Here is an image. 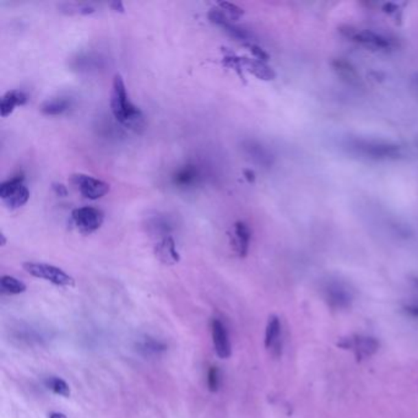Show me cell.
Wrapping results in <instances>:
<instances>
[{
  "label": "cell",
  "instance_id": "cell-1",
  "mask_svg": "<svg viewBox=\"0 0 418 418\" xmlns=\"http://www.w3.org/2000/svg\"><path fill=\"white\" fill-rule=\"evenodd\" d=\"M111 109L115 119L134 132H143L145 129V117L143 112L129 100L126 84L121 75L115 74L111 93Z\"/></svg>",
  "mask_w": 418,
  "mask_h": 418
},
{
  "label": "cell",
  "instance_id": "cell-2",
  "mask_svg": "<svg viewBox=\"0 0 418 418\" xmlns=\"http://www.w3.org/2000/svg\"><path fill=\"white\" fill-rule=\"evenodd\" d=\"M349 148L360 155L368 156L371 159H378V160L397 159L401 155L399 146L382 143V141H375V140L355 139L349 143Z\"/></svg>",
  "mask_w": 418,
  "mask_h": 418
},
{
  "label": "cell",
  "instance_id": "cell-3",
  "mask_svg": "<svg viewBox=\"0 0 418 418\" xmlns=\"http://www.w3.org/2000/svg\"><path fill=\"white\" fill-rule=\"evenodd\" d=\"M23 181V174H18L0 185V198L12 210L23 207L29 201L30 191Z\"/></svg>",
  "mask_w": 418,
  "mask_h": 418
},
{
  "label": "cell",
  "instance_id": "cell-4",
  "mask_svg": "<svg viewBox=\"0 0 418 418\" xmlns=\"http://www.w3.org/2000/svg\"><path fill=\"white\" fill-rule=\"evenodd\" d=\"M23 269L26 272H29L30 275L42 280L49 281L57 286L70 287L75 285L74 279L71 276L68 275L64 270L49 264L25 263Z\"/></svg>",
  "mask_w": 418,
  "mask_h": 418
},
{
  "label": "cell",
  "instance_id": "cell-5",
  "mask_svg": "<svg viewBox=\"0 0 418 418\" xmlns=\"http://www.w3.org/2000/svg\"><path fill=\"white\" fill-rule=\"evenodd\" d=\"M338 346L341 349L352 351L357 361L372 357L379 349L378 341L374 338L364 335H353L349 338H341L338 342Z\"/></svg>",
  "mask_w": 418,
  "mask_h": 418
},
{
  "label": "cell",
  "instance_id": "cell-6",
  "mask_svg": "<svg viewBox=\"0 0 418 418\" xmlns=\"http://www.w3.org/2000/svg\"><path fill=\"white\" fill-rule=\"evenodd\" d=\"M71 183L79 189L81 195L90 200H97L109 191V185L100 179L90 177L86 174H74L71 177Z\"/></svg>",
  "mask_w": 418,
  "mask_h": 418
},
{
  "label": "cell",
  "instance_id": "cell-7",
  "mask_svg": "<svg viewBox=\"0 0 418 418\" xmlns=\"http://www.w3.org/2000/svg\"><path fill=\"white\" fill-rule=\"evenodd\" d=\"M73 221L81 233H92L97 231L104 224V213L95 207H85L73 211Z\"/></svg>",
  "mask_w": 418,
  "mask_h": 418
},
{
  "label": "cell",
  "instance_id": "cell-8",
  "mask_svg": "<svg viewBox=\"0 0 418 418\" xmlns=\"http://www.w3.org/2000/svg\"><path fill=\"white\" fill-rule=\"evenodd\" d=\"M212 344L216 355L226 360L232 353L231 341H229V332L227 327H224V323L220 319H213L211 321Z\"/></svg>",
  "mask_w": 418,
  "mask_h": 418
},
{
  "label": "cell",
  "instance_id": "cell-9",
  "mask_svg": "<svg viewBox=\"0 0 418 418\" xmlns=\"http://www.w3.org/2000/svg\"><path fill=\"white\" fill-rule=\"evenodd\" d=\"M251 229L244 222H235L233 227V233L231 237V244L235 254L241 258H246L248 251H249V243H251Z\"/></svg>",
  "mask_w": 418,
  "mask_h": 418
},
{
  "label": "cell",
  "instance_id": "cell-10",
  "mask_svg": "<svg viewBox=\"0 0 418 418\" xmlns=\"http://www.w3.org/2000/svg\"><path fill=\"white\" fill-rule=\"evenodd\" d=\"M327 303L335 310H344L349 307L351 303V293L346 287L340 283H332L327 288Z\"/></svg>",
  "mask_w": 418,
  "mask_h": 418
},
{
  "label": "cell",
  "instance_id": "cell-11",
  "mask_svg": "<svg viewBox=\"0 0 418 418\" xmlns=\"http://www.w3.org/2000/svg\"><path fill=\"white\" fill-rule=\"evenodd\" d=\"M265 347L272 351L274 353L280 352L281 347V321L277 315H271L268 321L266 330H265Z\"/></svg>",
  "mask_w": 418,
  "mask_h": 418
},
{
  "label": "cell",
  "instance_id": "cell-12",
  "mask_svg": "<svg viewBox=\"0 0 418 418\" xmlns=\"http://www.w3.org/2000/svg\"><path fill=\"white\" fill-rule=\"evenodd\" d=\"M156 257L160 259L166 265H173L179 262V253L177 252L176 243L173 241L172 237H166L163 238L160 243L156 244L155 248Z\"/></svg>",
  "mask_w": 418,
  "mask_h": 418
},
{
  "label": "cell",
  "instance_id": "cell-13",
  "mask_svg": "<svg viewBox=\"0 0 418 418\" xmlns=\"http://www.w3.org/2000/svg\"><path fill=\"white\" fill-rule=\"evenodd\" d=\"M353 40L362 43L364 46L379 48V49H389L393 47V42L384 36L374 34L372 31H358L351 36Z\"/></svg>",
  "mask_w": 418,
  "mask_h": 418
},
{
  "label": "cell",
  "instance_id": "cell-14",
  "mask_svg": "<svg viewBox=\"0 0 418 418\" xmlns=\"http://www.w3.org/2000/svg\"><path fill=\"white\" fill-rule=\"evenodd\" d=\"M27 101H29L27 95L21 90H12V91L6 92L1 98V104H0L1 117L6 118L8 115H12L16 106H23Z\"/></svg>",
  "mask_w": 418,
  "mask_h": 418
},
{
  "label": "cell",
  "instance_id": "cell-15",
  "mask_svg": "<svg viewBox=\"0 0 418 418\" xmlns=\"http://www.w3.org/2000/svg\"><path fill=\"white\" fill-rule=\"evenodd\" d=\"M242 67L246 68L249 73L255 75L260 80L270 81L275 79L276 75L274 70L271 69L269 65H266L265 62H262L258 59L242 58Z\"/></svg>",
  "mask_w": 418,
  "mask_h": 418
},
{
  "label": "cell",
  "instance_id": "cell-16",
  "mask_svg": "<svg viewBox=\"0 0 418 418\" xmlns=\"http://www.w3.org/2000/svg\"><path fill=\"white\" fill-rule=\"evenodd\" d=\"M69 107L70 101L68 98H52L40 106V112L46 115H58L68 111Z\"/></svg>",
  "mask_w": 418,
  "mask_h": 418
},
{
  "label": "cell",
  "instance_id": "cell-17",
  "mask_svg": "<svg viewBox=\"0 0 418 418\" xmlns=\"http://www.w3.org/2000/svg\"><path fill=\"white\" fill-rule=\"evenodd\" d=\"M0 287L3 292L8 294H20L26 291V285L23 281L18 280L12 276H3L0 279Z\"/></svg>",
  "mask_w": 418,
  "mask_h": 418
},
{
  "label": "cell",
  "instance_id": "cell-18",
  "mask_svg": "<svg viewBox=\"0 0 418 418\" xmlns=\"http://www.w3.org/2000/svg\"><path fill=\"white\" fill-rule=\"evenodd\" d=\"M218 10L224 14V18L227 19L229 21H237L244 15L242 8L229 3V1H221V3H218Z\"/></svg>",
  "mask_w": 418,
  "mask_h": 418
},
{
  "label": "cell",
  "instance_id": "cell-19",
  "mask_svg": "<svg viewBox=\"0 0 418 418\" xmlns=\"http://www.w3.org/2000/svg\"><path fill=\"white\" fill-rule=\"evenodd\" d=\"M47 388L53 391L54 394L57 395L64 396V397H68L70 396V388L69 385L67 384L65 380L62 378H58V377H49L46 379Z\"/></svg>",
  "mask_w": 418,
  "mask_h": 418
},
{
  "label": "cell",
  "instance_id": "cell-20",
  "mask_svg": "<svg viewBox=\"0 0 418 418\" xmlns=\"http://www.w3.org/2000/svg\"><path fill=\"white\" fill-rule=\"evenodd\" d=\"M60 9V12H65V14H69V15H74V14H79V15H90L92 12H95V8L87 5V4H62V5L58 6Z\"/></svg>",
  "mask_w": 418,
  "mask_h": 418
},
{
  "label": "cell",
  "instance_id": "cell-21",
  "mask_svg": "<svg viewBox=\"0 0 418 418\" xmlns=\"http://www.w3.org/2000/svg\"><path fill=\"white\" fill-rule=\"evenodd\" d=\"M140 349L146 355H159L166 349V346L154 338H146L140 342Z\"/></svg>",
  "mask_w": 418,
  "mask_h": 418
},
{
  "label": "cell",
  "instance_id": "cell-22",
  "mask_svg": "<svg viewBox=\"0 0 418 418\" xmlns=\"http://www.w3.org/2000/svg\"><path fill=\"white\" fill-rule=\"evenodd\" d=\"M221 385V373L218 367H211L207 372V388L211 393H216Z\"/></svg>",
  "mask_w": 418,
  "mask_h": 418
},
{
  "label": "cell",
  "instance_id": "cell-23",
  "mask_svg": "<svg viewBox=\"0 0 418 418\" xmlns=\"http://www.w3.org/2000/svg\"><path fill=\"white\" fill-rule=\"evenodd\" d=\"M244 46L252 52L253 56L257 58L258 60H262V62L269 60V54L265 52L263 48H260V47L254 45V43H244Z\"/></svg>",
  "mask_w": 418,
  "mask_h": 418
},
{
  "label": "cell",
  "instance_id": "cell-24",
  "mask_svg": "<svg viewBox=\"0 0 418 418\" xmlns=\"http://www.w3.org/2000/svg\"><path fill=\"white\" fill-rule=\"evenodd\" d=\"M53 190H54L56 194L59 195V196H67V194H68V189H67V187L63 185V184H53Z\"/></svg>",
  "mask_w": 418,
  "mask_h": 418
},
{
  "label": "cell",
  "instance_id": "cell-25",
  "mask_svg": "<svg viewBox=\"0 0 418 418\" xmlns=\"http://www.w3.org/2000/svg\"><path fill=\"white\" fill-rule=\"evenodd\" d=\"M407 313L410 315H413L415 318H418V303L408 304L405 307Z\"/></svg>",
  "mask_w": 418,
  "mask_h": 418
},
{
  "label": "cell",
  "instance_id": "cell-26",
  "mask_svg": "<svg viewBox=\"0 0 418 418\" xmlns=\"http://www.w3.org/2000/svg\"><path fill=\"white\" fill-rule=\"evenodd\" d=\"M111 8L117 12H124V6H123V3L121 1H113V3H111Z\"/></svg>",
  "mask_w": 418,
  "mask_h": 418
},
{
  "label": "cell",
  "instance_id": "cell-27",
  "mask_svg": "<svg viewBox=\"0 0 418 418\" xmlns=\"http://www.w3.org/2000/svg\"><path fill=\"white\" fill-rule=\"evenodd\" d=\"M48 418H68L62 413H51L48 415Z\"/></svg>",
  "mask_w": 418,
  "mask_h": 418
},
{
  "label": "cell",
  "instance_id": "cell-28",
  "mask_svg": "<svg viewBox=\"0 0 418 418\" xmlns=\"http://www.w3.org/2000/svg\"><path fill=\"white\" fill-rule=\"evenodd\" d=\"M244 174H246V179L251 181V182H253V181L255 179V178H254V173L251 172V171H244Z\"/></svg>",
  "mask_w": 418,
  "mask_h": 418
},
{
  "label": "cell",
  "instance_id": "cell-29",
  "mask_svg": "<svg viewBox=\"0 0 418 418\" xmlns=\"http://www.w3.org/2000/svg\"><path fill=\"white\" fill-rule=\"evenodd\" d=\"M0 237H1V246H5V243H6L5 235H0Z\"/></svg>",
  "mask_w": 418,
  "mask_h": 418
},
{
  "label": "cell",
  "instance_id": "cell-30",
  "mask_svg": "<svg viewBox=\"0 0 418 418\" xmlns=\"http://www.w3.org/2000/svg\"><path fill=\"white\" fill-rule=\"evenodd\" d=\"M415 285H416V287H417V290H418V279H417V280H415Z\"/></svg>",
  "mask_w": 418,
  "mask_h": 418
}]
</instances>
